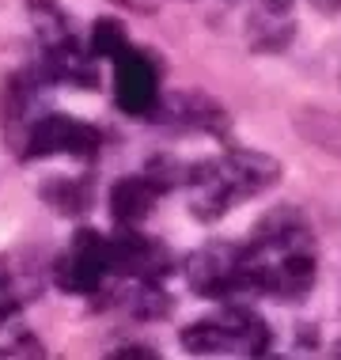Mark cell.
<instances>
[{"label":"cell","mask_w":341,"mask_h":360,"mask_svg":"<svg viewBox=\"0 0 341 360\" xmlns=\"http://www.w3.org/2000/svg\"><path fill=\"white\" fill-rule=\"evenodd\" d=\"M186 281L193 292L212 300H228L236 292H247L243 285V247L231 243H209L186 262Z\"/></svg>","instance_id":"cell-1"},{"label":"cell","mask_w":341,"mask_h":360,"mask_svg":"<svg viewBox=\"0 0 341 360\" xmlns=\"http://www.w3.org/2000/svg\"><path fill=\"white\" fill-rule=\"evenodd\" d=\"M99 129L87 122H76L68 114H42L31 125V137H27V155L42 160V155H95L99 152Z\"/></svg>","instance_id":"cell-2"},{"label":"cell","mask_w":341,"mask_h":360,"mask_svg":"<svg viewBox=\"0 0 341 360\" xmlns=\"http://www.w3.org/2000/svg\"><path fill=\"white\" fill-rule=\"evenodd\" d=\"M114 99L125 114H152L160 106V76L141 50H125L114 57Z\"/></svg>","instance_id":"cell-3"},{"label":"cell","mask_w":341,"mask_h":360,"mask_svg":"<svg viewBox=\"0 0 341 360\" xmlns=\"http://www.w3.org/2000/svg\"><path fill=\"white\" fill-rule=\"evenodd\" d=\"M103 274H106V239L99 231H80L68 247V255L57 262L53 277L65 292H95L103 285Z\"/></svg>","instance_id":"cell-4"},{"label":"cell","mask_w":341,"mask_h":360,"mask_svg":"<svg viewBox=\"0 0 341 360\" xmlns=\"http://www.w3.org/2000/svg\"><path fill=\"white\" fill-rule=\"evenodd\" d=\"M167 266H171V255L155 239H144L136 231H118L114 239H106V274L160 281Z\"/></svg>","instance_id":"cell-5"},{"label":"cell","mask_w":341,"mask_h":360,"mask_svg":"<svg viewBox=\"0 0 341 360\" xmlns=\"http://www.w3.org/2000/svg\"><path fill=\"white\" fill-rule=\"evenodd\" d=\"M163 118H171V125L179 129H190V133H228V110L209 99L205 91H182V95H171L167 106H163Z\"/></svg>","instance_id":"cell-6"},{"label":"cell","mask_w":341,"mask_h":360,"mask_svg":"<svg viewBox=\"0 0 341 360\" xmlns=\"http://www.w3.org/2000/svg\"><path fill=\"white\" fill-rule=\"evenodd\" d=\"M224 171H228V179L236 182L239 198H255V193L269 190L273 182L281 179V163L273 160V155L266 152H250V148H231L228 155H224Z\"/></svg>","instance_id":"cell-7"},{"label":"cell","mask_w":341,"mask_h":360,"mask_svg":"<svg viewBox=\"0 0 341 360\" xmlns=\"http://www.w3.org/2000/svg\"><path fill=\"white\" fill-rule=\"evenodd\" d=\"M220 323H224V330H228L231 353H243V356L269 353V326H266V319H262L255 307H247V304H224Z\"/></svg>","instance_id":"cell-8"},{"label":"cell","mask_w":341,"mask_h":360,"mask_svg":"<svg viewBox=\"0 0 341 360\" xmlns=\"http://www.w3.org/2000/svg\"><path fill=\"white\" fill-rule=\"evenodd\" d=\"M42 72H46V80L72 84V87H95V84H99V76H95V61L80 50L76 38H68V42L46 50Z\"/></svg>","instance_id":"cell-9"},{"label":"cell","mask_w":341,"mask_h":360,"mask_svg":"<svg viewBox=\"0 0 341 360\" xmlns=\"http://www.w3.org/2000/svg\"><path fill=\"white\" fill-rule=\"evenodd\" d=\"M155 198H160V190L152 186L144 174H129V179H118L110 190V209L114 217L122 224H141L144 217L152 212Z\"/></svg>","instance_id":"cell-10"},{"label":"cell","mask_w":341,"mask_h":360,"mask_svg":"<svg viewBox=\"0 0 341 360\" xmlns=\"http://www.w3.org/2000/svg\"><path fill=\"white\" fill-rule=\"evenodd\" d=\"M296 38V19H281V15H262L255 12L250 15V50L258 53H281L292 46Z\"/></svg>","instance_id":"cell-11"},{"label":"cell","mask_w":341,"mask_h":360,"mask_svg":"<svg viewBox=\"0 0 341 360\" xmlns=\"http://www.w3.org/2000/svg\"><path fill=\"white\" fill-rule=\"evenodd\" d=\"M182 349L198 356H220V353H231V342L220 319H205V323H193L182 330Z\"/></svg>","instance_id":"cell-12"},{"label":"cell","mask_w":341,"mask_h":360,"mask_svg":"<svg viewBox=\"0 0 341 360\" xmlns=\"http://www.w3.org/2000/svg\"><path fill=\"white\" fill-rule=\"evenodd\" d=\"M27 8H31V23H34L38 38L46 42V50L72 38V31H68V15L57 8V0H31Z\"/></svg>","instance_id":"cell-13"},{"label":"cell","mask_w":341,"mask_h":360,"mask_svg":"<svg viewBox=\"0 0 341 360\" xmlns=\"http://www.w3.org/2000/svg\"><path fill=\"white\" fill-rule=\"evenodd\" d=\"M42 198L50 201L53 209H61L65 217H76V212H84V209H87V201H91V190H87V182L53 179L50 186H42Z\"/></svg>","instance_id":"cell-14"},{"label":"cell","mask_w":341,"mask_h":360,"mask_svg":"<svg viewBox=\"0 0 341 360\" xmlns=\"http://www.w3.org/2000/svg\"><path fill=\"white\" fill-rule=\"evenodd\" d=\"M125 50H129V38H125V27L118 23V19H95V27H91V53L114 61V57H122Z\"/></svg>","instance_id":"cell-15"},{"label":"cell","mask_w":341,"mask_h":360,"mask_svg":"<svg viewBox=\"0 0 341 360\" xmlns=\"http://www.w3.org/2000/svg\"><path fill=\"white\" fill-rule=\"evenodd\" d=\"M133 315H141V319H163V315H171V296L155 285V281H144V285L136 288V296H133Z\"/></svg>","instance_id":"cell-16"},{"label":"cell","mask_w":341,"mask_h":360,"mask_svg":"<svg viewBox=\"0 0 341 360\" xmlns=\"http://www.w3.org/2000/svg\"><path fill=\"white\" fill-rule=\"evenodd\" d=\"M0 353H4V356H42L46 349L34 342L31 330H15V338L8 345H0Z\"/></svg>","instance_id":"cell-17"},{"label":"cell","mask_w":341,"mask_h":360,"mask_svg":"<svg viewBox=\"0 0 341 360\" xmlns=\"http://www.w3.org/2000/svg\"><path fill=\"white\" fill-rule=\"evenodd\" d=\"M255 12L262 15H281V19H288L292 15V0H258V8Z\"/></svg>","instance_id":"cell-18"},{"label":"cell","mask_w":341,"mask_h":360,"mask_svg":"<svg viewBox=\"0 0 341 360\" xmlns=\"http://www.w3.org/2000/svg\"><path fill=\"white\" fill-rule=\"evenodd\" d=\"M311 4H315L323 15H337L341 12V0H311Z\"/></svg>","instance_id":"cell-19"},{"label":"cell","mask_w":341,"mask_h":360,"mask_svg":"<svg viewBox=\"0 0 341 360\" xmlns=\"http://www.w3.org/2000/svg\"><path fill=\"white\" fill-rule=\"evenodd\" d=\"M118 356H155V353L144 345H129V349H118Z\"/></svg>","instance_id":"cell-20"},{"label":"cell","mask_w":341,"mask_h":360,"mask_svg":"<svg viewBox=\"0 0 341 360\" xmlns=\"http://www.w3.org/2000/svg\"><path fill=\"white\" fill-rule=\"evenodd\" d=\"M118 4H125V8H141V12H148V8H152V0H118Z\"/></svg>","instance_id":"cell-21"},{"label":"cell","mask_w":341,"mask_h":360,"mask_svg":"<svg viewBox=\"0 0 341 360\" xmlns=\"http://www.w3.org/2000/svg\"><path fill=\"white\" fill-rule=\"evenodd\" d=\"M334 353H337V356H341V345H337V349H334Z\"/></svg>","instance_id":"cell-22"},{"label":"cell","mask_w":341,"mask_h":360,"mask_svg":"<svg viewBox=\"0 0 341 360\" xmlns=\"http://www.w3.org/2000/svg\"><path fill=\"white\" fill-rule=\"evenodd\" d=\"M228 4H236V0H228Z\"/></svg>","instance_id":"cell-23"}]
</instances>
